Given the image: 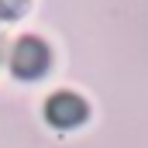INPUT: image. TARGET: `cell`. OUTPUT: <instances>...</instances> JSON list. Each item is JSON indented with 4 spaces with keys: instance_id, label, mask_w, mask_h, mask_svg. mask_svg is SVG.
I'll return each instance as SVG.
<instances>
[{
    "instance_id": "7a4b0ae2",
    "label": "cell",
    "mask_w": 148,
    "mask_h": 148,
    "mask_svg": "<svg viewBox=\"0 0 148 148\" xmlns=\"http://www.w3.org/2000/svg\"><path fill=\"white\" fill-rule=\"evenodd\" d=\"M45 117H48L52 127L69 131V127H76V124L86 121V103H83V97H76V93H55V97H48V103H45Z\"/></svg>"
},
{
    "instance_id": "6da1fadb",
    "label": "cell",
    "mask_w": 148,
    "mask_h": 148,
    "mask_svg": "<svg viewBox=\"0 0 148 148\" xmlns=\"http://www.w3.org/2000/svg\"><path fill=\"white\" fill-rule=\"evenodd\" d=\"M52 55H48V45L35 35H24L14 48H10V73L17 79H38V76L48 69Z\"/></svg>"
},
{
    "instance_id": "3957f363",
    "label": "cell",
    "mask_w": 148,
    "mask_h": 148,
    "mask_svg": "<svg viewBox=\"0 0 148 148\" xmlns=\"http://www.w3.org/2000/svg\"><path fill=\"white\" fill-rule=\"evenodd\" d=\"M24 7H28V0H0V21H14V17H21Z\"/></svg>"
}]
</instances>
